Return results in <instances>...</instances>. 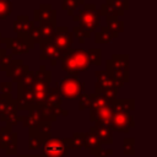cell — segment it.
<instances>
[{
	"label": "cell",
	"mask_w": 157,
	"mask_h": 157,
	"mask_svg": "<svg viewBox=\"0 0 157 157\" xmlns=\"http://www.w3.org/2000/svg\"><path fill=\"white\" fill-rule=\"evenodd\" d=\"M47 105H53V107H61L63 104V97L59 94L58 90L55 87H49L48 90V94H47V99L45 103Z\"/></svg>",
	"instance_id": "24"
},
{
	"label": "cell",
	"mask_w": 157,
	"mask_h": 157,
	"mask_svg": "<svg viewBox=\"0 0 157 157\" xmlns=\"http://www.w3.org/2000/svg\"><path fill=\"white\" fill-rule=\"evenodd\" d=\"M50 130H52V123H44L37 128L28 129V148L29 150L39 148L47 140L50 139Z\"/></svg>",
	"instance_id": "10"
},
{
	"label": "cell",
	"mask_w": 157,
	"mask_h": 157,
	"mask_svg": "<svg viewBox=\"0 0 157 157\" xmlns=\"http://www.w3.org/2000/svg\"><path fill=\"white\" fill-rule=\"evenodd\" d=\"M33 26H34V22L31 21L28 16L22 15L13 21V32L17 36H27Z\"/></svg>",
	"instance_id": "21"
},
{
	"label": "cell",
	"mask_w": 157,
	"mask_h": 157,
	"mask_svg": "<svg viewBox=\"0 0 157 157\" xmlns=\"http://www.w3.org/2000/svg\"><path fill=\"white\" fill-rule=\"evenodd\" d=\"M2 148V142H1V140H0V150Z\"/></svg>",
	"instance_id": "46"
},
{
	"label": "cell",
	"mask_w": 157,
	"mask_h": 157,
	"mask_svg": "<svg viewBox=\"0 0 157 157\" xmlns=\"http://www.w3.org/2000/svg\"><path fill=\"white\" fill-rule=\"evenodd\" d=\"M61 9L66 10L69 16H72L74 11L78 9V1L77 0H61Z\"/></svg>",
	"instance_id": "33"
},
{
	"label": "cell",
	"mask_w": 157,
	"mask_h": 157,
	"mask_svg": "<svg viewBox=\"0 0 157 157\" xmlns=\"http://www.w3.org/2000/svg\"><path fill=\"white\" fill-rule=\"evenodd\" d=\"M17 134L12 132L11 126H2L0 128V140L2 142V150L6 151L7 156L17 155Z\"/></svg>",
	"instance_id": "15"
},
{
	"label": "cell",
	"mask_w": 157,
	"mask_h": 157,
	"mask_svg": "<svg viewBox=\"0 0 157 157\" xmlns=\"http://www.w3.org/2000/svg\"><path fill=\"white\" fill-rule=\"evenodd\" d=\"M123 13H124V12L117 10V9H115L110 2H108V1H105V2L101 6V9H99V15H103V16H105V17H119V16H123Z\"/></svg>",
	"instance_id": "25"
},
{
	"label": "cell",
	"mask_w": 157,
	"mask_h": 157,
	"mask_svg": "<svg viewBox=\"0 0 157 157\" xmlns=\"http://www.w3.org/2000/svg\"><path fill=\"white\" fill-rule=\"evenodd\" d=\"M105 1H108V2H110L117 10H119V11H121V12H124L125 10H129L130 9V2H129V0H105Z\"/></svg>",
	"instance_id": "37"
},
{
	"label": "cell",
	"mask_w": 157,
	"mask_h": 157,
	"mask_svg": "<svg viewBox=\"0 0 157 157\" xmlns=\"http://www.w3.org/2000/svg\"><path fill=\"white\" fill-rule=\"evenodd\" d=\"M112 115H113V109L109 104V105H104V107H101L97 109H91L90 120L93 123H99V124L110 126Z\"/></svg>",
	"instance_id": "19"
},
{
	"label": "cell",
	"mask_w": 157,
	"mask_h": 157,
	"mask_svg": "<svg viewBox=\"0 0 157 157\" xmlns=\"http://www.w3.org/2000/svg\"><path fill=\"white\" fill-rule=\"evenodd\" d=\"M83 146V134L75 132L71 137V150H80Z\"/></svg>",
	"instance_id": "36"
},
{
	"label": "cell",
	"mask_w": 157,
	"mask_h": 157,
	"mask_svg": "<svg viewBox=\"0 0 157 157\" xmlns=\"http://www.w3.org/2000/svg\"><path fill=\"white\" fill-rule=\"evenodd\" d=\"M12 12V4L9 0H0V20H6Z\"/></svg>",
	"instance_id": "32"
},
{
	"label": "cell",
	"mask_w": 157,
	"mask_h": 157,
	"mask_svg": "<svg viewBox=\"0 0 157 157\" xmlns=\"http://www.w3.org/2000/svg\"><path fill=\"white\" fill-rule=\"evenodd\" d=\"M110 105L128 110V112H132L135 109V99H114L110 102Z\"/></svg>",
	"instance_id": "27"
},
{
	"label": "cell",
	"mask_w": 157,
	"mask_h": 157,
	"mask_svg": "<svg viewBox=\"0 0 157 157\" xmlns=\"http://www.w3.org/2000/svg\"><path fill=\"white\" fill-rule=\"evenodd\" d=\"M59 50L64 53V56L72 49V42H74V34L69 31L66 26H56L54 33L50 38H48Z\"/></svg>",
	"instance_id": "9"
},
{
	"label": "cell",
	"mask_w": 157,
	"mask_h": 157,
	"mask_svg": "<svg viewBox=\"0 0 157 157\" xmlns=\"http://www.w3.org/2000/svg\"><path fill=\"white\" fill-rule=\"evenodd\" d=\"M135 139L132 137H126L123 141V148H124V155L125 156H134L135 155Z\"/></svg>",
	"instance_id": "34"
},
{
	"label": "cell",
	"mask_w": 157,
	"mask_h": 157,
	"mask_svg": "<svg viewBox=\"0 0 157 157\" xmlns=\"http://www.w3.org/2000/svg\"><path fill=\"white\" fill-rule=\"evenodd\" d=\"M105 67L107 74L118 82H129V54H114L105 61Z\"/></svg>",
	"instance_id": "3"
},
{
	"label": "cell",
	"mask_w": 157,
	"mask_h": 157,
	"mask_svg": "<svg viewBox=\"0 0 157 157\" xmlns=\"http://www.w3.org/2000/svg\"><path fill=\"white\" fill-rule=\"evenodd\" d=\"M107 18V28L112 33L113 38H118V36L124 31V22L118 17H105Z\"/></svg>",
	"instance_id": "23"
},
{
	"label": "cell",
	"mask_w": 157,
	"mask_h": 157,
	"mask_svg": "<svg viewBox=\"0 0 157 157\" xmlns=\"http://www.w3.org/2000/svg\"><path fill=\"white\" fill-rule=\"evenodd\" d=\"M27 36H28V38H29L34 44H36V43H39V42L43 39V38H42V36H40L39 29H38V27H37L36 25L31 28V31L28 32V34H27Z\"/></svg>",
	"instance_id": "38"
},
{
	"label": "cell",
	"mask_w": 157,
	"mask_h": 157,
	"mask_svg": "<svg viewBox=\"0 0 157 157\" xmlns=\"http://www.w3.org/2000/svg\"><path fill=\"white\" fill-rule=\"evenodd\" d=\"M91 66L87 50L82 48L70 49V52L61 59V69L69 74V76H76Z\"/></svg>",
	"instance_id": "1"
},
{
	"label": "cell",
	"mask_w": 157,
	"mask_h": 157,
	"mask_svg": "<svg viewBox=\"0 0 157 157\" xmlns=\"http://www.w3.org/2000/svg\"><path fill=\"white\" fill-rule=\"evenodd\" d=\"M17 105L18 110H29L34 107V92L33 85H26L23 82L17 83Z\"/></svg>",
	"instance_id": "13"
},
{
	"label": "cell",
	"mask_w": 157,
	"mask_h": 157,
	"mask_svg": "<svg viewBox=\"0 0 157 157\" xmlns=\"http://www.w3.org/2000/svg\"><path fill=\"white\" fill-rule=\"evenodd\" d=\"M39 32H40V36L43 39L45 38H50L52 34L54 33L55 28H56V23H50V22H40L39 26H37Z\"/></svg>",
	"instance_id": "28"
},
{
	"label": "cell",
	"mask_w": 157,
	"mask_h": 157,
	"mask_svg": "<svg viewBox=\"0 0 157 157\" xmlns=\"http://www.w3.org/2000/svg\"><path fill=\"white\" fill-rule=\"evenodd\" d=\"M33 22L56 23V10H54L50 4H42L39 9L33 11Z\"/></svg>",
	"instance_id": "18"
},
{
	"label": "cell",
	"mask_w": 157,
	"mask_h": 157,
	"mask_svg": "<svg viewBox=\"0 0 157 157\" xmlns=\"http://www.w3.org/2000/svg\"><path fill=\"white\" fill-rule=\"evenodd\" d=\"M39 47H40L39 59L40 60H49L50 65H53V66H55L58 64V61L64 58V53L61 50H59L48 38L42 39L39 42Z\"/></svg>",
	"instance_id": "14"
},
{
	"label": "cell",
	"mask_w": 157,
	"mask_h": 157,
	"mask_svg": "<svg viewBox=\"0 0 157 157\" xmlns=\"http://www.w3.org/2000/svg\"><path fill=\"white\" fill-rule=\"evenodd\" d=\"M102 50L99 48H91L87 50V55H88V60L91 65H96L99 66L102 63Z\"/></svg>",
	"instance_id": "30"
},
{
	"label": "cell",
	"mask_w": 157,
	"mask_h": 157,
	"mask_svg": "<svg viewBox=\"0 0 157 157\" xmlns=\"http://www.w3.org/2000/svg\"><path fill=\"white\" fill-rule=\"evenodd\" d=\"M91 156H94V153L101 148V142L98 140V137L96 136V134L90 129V132H85L83 134V146Z\"/></svg>",
	"instance_id": "22"
},
{
	"label": "cell",
	"mask_w": 157,
	"mask_h": 157,
	"mask_svg": "<svg viewBox=\"0 0 157 157\" xmlns=\"http://www.w3.org/2000/svg\"><path fill=\"white\" fill-rule=\"evenodd\" d=\"M11 98H12V94L11 93H9V94H1L0 96V115L5 112V109H6V107H7V104H9V102H10Z\"/></svg>",
	"instance_id": "39"
},
{
	"label": "cell",
	"mask_w": 157,
	"mask_h": 157,
	"mask_svg": "<svg viewBox=\"0 0 157 157\" xmlns=\"http://www.w3.org/2000/svg\"><path fill=\"white\" fill-rule=\"evenodd\" d=\"M72 34L78 39L80 43H85L86 39L91 37V34H90L88 32H86L85 29H82L80 26H75V27L72 28Z\"/></svg>",
	"instance_id": "35"
},
{
	"label": "cell",
	"mask_w": 157,
	"mask_h": 157,
	"mask_svg": "<svg viewBox=\"0 0 157 157\" xmlns=\"http://www.w3.org/2000/svg\"><path fill=\"white\" fill-rule=\"evenodd\" d=\"M9 52H7V49L6 48H1L0 47V65H1V63H2V60H4V58L6 56V54H7Z\"/></svg>",
	"instance_id": "43"
},
{
	"label": "cell",
	"mask_w": 157,
	"mask_h": 157,
	"mask_svg": "<svg viewBox=\"0 0 157 157\" xmlns=\"http://www.w3.org/2000/svg\"><path fill=\"white\" fill-rule=\"evenodd\" d=\"M42 109H43L47 114H49L50 117H54V118H56V119H58L59 115H61V117H66V115H67V110L63 109L61 107H53V105H47V104H44V105L42 107Z\"/></svg>",
	"instance_id": "31"
},
{
	"label": "cell",
	"mask_w": 157,
	"mask_h": 157,
	"mask_svg": "<svg viewBox=\"0 0 157 157\" xmlns=\"http://www.w3.org/2000/svg\"><path fill=\"white\" fill-rule=\"evenodd\" d=\"M55 120H56V118L50 117L42 108H38V107L34 105L28 110V114L22 117L21 123H22L23 128L31 129V128H37V126H39L40 124H44V123H54Z\"/></svg>",
	"instance_id": "11"
},
{
	"label": "cell",
	"mask_w": 157,
	"mask_h": 157,
	"mask_svg": "<svg viewBox=\"0 0 157 157\" xmlns=\"http://www.w3.org/2000/svg\"><path fill=\"white\" fill-rule=\"evenodd\" d=\"M113 109V115H112V121H110V129L114 131H120V132H129L131 128L135 126V121L130 112L117 108L110 105Z\"/></svg>",
	"instance_id": "7"
},
{
	"label": "cell",
	"mask_w": 157,
	"mask_h": 157,
	"mask_svg": "<svg viewBox=\"0 0 157 157\" xmlns=\"http://www.w3.org/2000/svg\"><path fill=\"white\" fill-rule=\"evenodd\" d=\"M12 91V83L11 82H1L0 83V92L1 94H9Z\"/></svg>",
	"instance_id": "41"
},
{
	"label": "cell",
	"mask_w": 157,
	"mask_h": 157,
	"mask_svg": "<svg viewBox=\"0 0 157 157\" xmlns=\"http://www.w3.org/2000/svg\"><path fill=\"white\" fill-rule=\"evenodd\" d=\"M82 10H78L76 15H72L75 22L78 21V26L92 34L99 26V10L94 4H85Z\"/></svg>",
	"instance_id": "5"
},
{
	"label": "cell",
	"mask_w": 157,
	"mask_h": 157,
	"mask_svg": "<svg viewBox=\"0 0 157 157\" xmlns=\"http://www.w3.org/2000/svg\"><path fill=\"white\" fill-rule=\"evenodd\" d=\"M22 117L23 115H20L18 114V105H17V101L12 97L5 109V112L0 115V120L6 123L7 126H13L18 123L22 121Z\"/></svg>",
	"instance_id": "16"
},
{
	"label": "cell",
	"mask_w": 157,
	"mask_h": 157,
	"mask_svg": "<svg viewBox=\"0 0 157 157\" xmlns=\"http://www.w3.org/2000/svg\"><path fill=\"white\" fill-rule=\"evenodd\" d=\"M94 74H96V78H97L94 93L103 96L108 101L117 99L118 90H120L124 86V83L114 80L112 76H109L107 74V71L101 70V71H96Z\"/></svg>",
	"instance_id": "4"
},
{
	"label": "cell",
	"mask_w": 157,
	"mask_h": 157,
	"mask_svg": "<svg viewBox=\"0 0 157 157\" xmlns=\"http://www.w3.org/2000/svg\"><path fill=\"white\" fill-rule=\"evenodd\" d=\"M112 101H108L107 98H104L101 94L97 93H92L90 94V109H97L104 105H109Z\"/></svg>",
	"instance_id": "26"
},
{
	"label": "cell",
	"mask_w": 157,
	"mask_h": 157,
	"mask_svg": "<svg viewBox=\"0 0 157 157\" xmlns=\"http://www.w3.org/2000/svg\"><path fill=\"white\" fill-rule=\"evenodd\" d=\"M113 36L112 33L108 31V28L105 26H102L99 32L96 33V37H94V40L96 43H110L113 40Z\"/></svg>",
	"instance_id": "29"
},
{
	"label": "cell",
	"mask_w": 157,
	"mask_h": 157,
	"mask_svg": "<svg viewBox=\"0 0 157 157\" xmlns=\"http://www.w3.org/2000/svg\"><path fill=\"white\" fill-rule=\"evenodd\" d=\"M28 70H29L28 66L25 65L22 60H13L12 59L11 63H10V66L6 70V76L10 77L12 82L20 83L25 78Z\"/></svg>",
	"instance_id": "17"
},
{
	"label": "cell",
	"mask_w": 157,
	"mask_h": 157,
	"mask_svg": "<svg viewBox=\"0 0 157 157\" xmlns=\"http://www.w3.org/2000/svg\"><path fill=\"white\" fill-rule=\"evenodd\" d=\"M112 155H113V150H110V148H99L94 153V157H109Z\"/></svg>",
	"instance_id": "42"
},
{
	"label": "cell",
	"mask_w": 157,
	"mask_h": 157,
	"mask_svg": "<svg viewBox=\"0 0 157 157\" xmlns=\"http://www.w3.org/2000/svg\"><path fill=\"white\" fill-rule=\"evenodd\" d=\"M36 157H43L42 155H36Z\"/></svg>",
	"instance_id": "47"
},
{
	"label": "cell",
	"mask_w": 157,
	"mask_h": 157,
	"mask_svg": "<svg viewBox=\"0 0 157 157\" xmlns=\"http://www.w3.org/2000/svg\"><path fill=\"white\" fill-rule=\"evenodd\" d=\"M9 1H11V0H9Z\"/></svg>",
	"instance_id": "49"
},
{
	"label": "cell",
	"mask_w": 157,
	"mask_h": 157,
	"mask_svg": "<svg viewBox=\"0 0 157 157\" xmlns=\"http://www.w3.org/2000/svg\"><path fill=\"white\" fill-rule=\"evenodd\" d=\"M11 60H12V54H11V53H7V54H6V56L4 58V60H2V63H1V65H0V70H1V71H4V72H6L7 67L10 66Z\"/></svg>",
	"instance_id": "40"
},
{
	"label": "cell",
	"mask_w": 157,
	"mask_h": 157,
	"mask_svg": "<svg viewBox=\"0 0 157 157\" xmlns=\"http://www.w3.org/2000/svg\"><path fill=\"white\" fill-rule=\"evenodd\" d=\"M78 1V5H85L86 4V0H77Z\"/></svg>",
	"instance_id": "45"
},
{
	"label": "cell",
	"mask_w": 157,
	"mask_h": 157,
	"mask_svg": "<svg viewBox=\"0 0 157 157\" xmlns=\"http://www.w3.org/2000/svg\"><path fill=\"white\" fill-rule=\"evenodd\" d=\"M55 88L59 94L66 99H78L85 92V85L76 76H66L60 82H56Z\"/></svg>",
	"instance_id": "6"
},
{
	"label": "cell",
	"mask_w": 157,
	"mask_h": 157,
	"mask_svg": "<svg viewBox=\"0 0 157 157\" xmlns=\"http://www.w3.org/2000/svg\"><path fill=\"white\" fill-rule=\"evenodd\" d=\"M52 82V72L45 69L44 65H40L37 71H34L33 78V92H34V105L42 108L45 103L49 83Z\"/></svg>",
	"instance_id": "2"
},
{
	"label": "cell",
	"mask_w": 157,
	"mask_h": 157,
	"mask_svg": "<svg viewBox=\"0 0 157 157\" xmlns=\"http://www.w3.org/2000/svg\"><path fill=\"white\" fill-rule=\"evenodd\" d=\"M17 157H36V155H20Z\"/></svg>",
	"instance_id": "44"
},
{
	"label": "cell",
	"mask_w": 157,
	"mask_h": 157,
	"mask_svg": "<svg viewBox=\"0 0 157 157\" xmlns=\"http://www.w3.org/2000/svg\"><path fill=\"white\" fill-rule=\"evenodd\" d=\"M1 38H2V37H1V33H0V44H1Z\"/></svg>",
	"instance_id": "48"
},
{
	"label": "cell",
	"mask_w": 157,
	"mask_h": 157,
	"mask_svg": "<svg viewBox=\"0 0 157 157\" xmlns=\"http://www.w3.org/2000/svg\"><path fill=\"white\" fill-rule=\"evenodd\" d=\"M91 130L96 134V136L98 137L101 145L102 144H105V145H112L113 144V136H112V131L113 130L110 129V126L96 123V125L92 126Z\"/></svg>",
	"instance_id": "20"
},
{
	"label": "cell",
	"mask_w": 157,
	"mask_h": 157,
	"mask_svg": "<svg viewBox=\"0 0 157 157\" xmlns=\"http://www.w3.org/2000/svg\"><path fill=\"white\" fill-rule=\"evenodd\" d=\"M71 150V137L65 139H49L44 142L43 157H63L67 151Z\"/></svg>",
	"instance_id": "8"
},
{
	"label": "cell",
	"mask_w": 157,
	"mask_h": 157,
	"mask_svg": "<svg viewBox=\"0 0 157 157\" xmlns=\"http://www.w3.org/2000/svg\"><path fill=\"white\" fill-rule=\"evenodd\" d=\"M1 44H5L4 48L10 49L11 54H23L29 49L34 48V43L28 38V36H17L10 38H1Z\"/></svg>",
	"instance_id": "12"
}]
</instances>
